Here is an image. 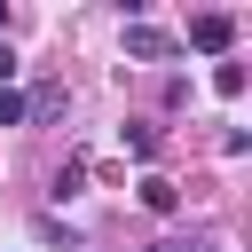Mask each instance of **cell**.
<instances>
[{"mask_svg": "<svg viewBox=\"0 0 252 252\" xmlns=\"http://www.w3.org/2000/svg\"><path fill=\"white\" fill-rule=\"evenodd\" d=\"M213 94L236 102V94H244V63H220V71H213Z\"/></svg>", "mask_w": 252, "mask_h": 252, "instance_id": "277c9868", "label": "cell"}, {"mask_svg": "<svg viewBox=\"0 0 252 252\" xmlns=\"http://www.w3.org/2000/svg\"><path fill=\"white\" fill-rule=\"evenodd\" d=\"M126 150L134 158H158V126H126Z\"/></svg>", "mask_w": 252, "mask_h": 252, "instance_id": "5b68a950", "label": "cell"}, {"mask_svg": "<svg viewBox=\"0 0 252 252\" xmlns=\"http://www.w3.org/2000/svg\"><path fill=\"white\" fill-rule=\"evenodd\" d=\"M189 47H197V55H228V47H236V16H228V8H205V16L189 24Z\"/></svg>", "mask_w": 252, "mask_h": 252, "instance_id": "6da1fadb", "label": "cell"}, {"mask_svg": "<svg viewBox=\"0 0 252 252\" xmlns=\"http://www.w3.org/2000/svg\"><path fill=\"white\" fill-rule=\"evenodd\" d=\"M8 79H16V47L0 39V87H8Z\"/></svg>", "mask_w": 252, "mask_h": 252, "instance_id": "52a82bcc", "label": "cell"}, {"mask_svg": "<svg viewBox=\"0 0 252 252\" xmlns=\"http://www.w3.org/2000/svg\"><path fill=\"white\" fill-rule=\"evenodd\" d=\"M150 252H181V244H150Z\"/></svg>", "mask_w": 252, "mask_h": 252, "instance_id": "ba28073f", "label": "cell"}, {"mask_svg": "<svg viewBox=\"0 0 252 252\" xmlns=\"http://www.w3.org/2000/svg\"><path fill=\"white\" fill-rule=\"evenodd\" d=\"M142 205H150V213H173V205H181V189H173L165 173H142Z\"/></svg>", "mask_w": 252, "mask_h": 252, "instance_id": "3957f363", "label": "cell"}, {"mask_svg": "<svg viewBox=\"0 0 252 252\" xmlns=\"http://www.w3.org/2000/svg\"><path fill=\"white\" fill-rule=\"evenodd\" d=\"M24 110H32V102H24L16 87H0V126H24Z\"/></svg>", "mask_w": 252, "mask_h": 252, "instance_id": "8992f818", "label": "cell"}, {"mask_svg": "<svg viewBox=\"0 0 252 252\" xmlns=\"http://www.w3.org/2000/svg\"><path fill=\"white\" fill-rule=\"evenodd\" d=\"M126 55H142V63H165V55H173V39H165L158 24H126Z\"/></svg>", "mask_w": 252, "mask_h": 252, "instance_id": "7a4b0ae2", "label": "cell"}]
</instances>
